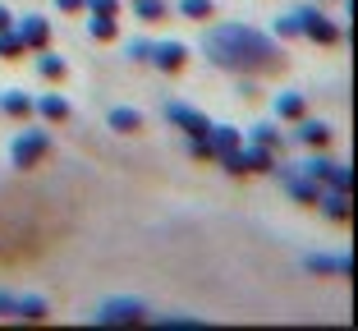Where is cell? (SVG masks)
<instances>
[{
  "instance_id": "12",
  "label": "cell",
  "mask_w": 358,
  "mask_h": 331,
  "mask_svg": "<svg viewBox=\"0 0 358 331\" xmlns=\"http://www.w3.org/2000/svg\"><path fill=\"white\" fill-rule=\"evenodd\" d=\"M299 125V143H303V148H327L331 143V125H322V120H294Z\"/></svg>"
},
{
  "instance_id": "13",
  "label": "cell",
  "mask_w": 358,
  "mask_h": 331,
  "mask_svg": "<svg viewBox=\"0 0 358 331\" xmlns=\"http://www.w3.org/2000/svg\"><path fill=\"white\" fill-rule=\"evenodd\" d=\"M0 111H5V115H14V120H23V115H32V97L19 92V87H10V92L0 97Z\"/></svg>"
},
{
  "instance_id": "22",
  "label": "cell",
  "mask_w": 358,
  "mask_h": 331,
  "mask_svg": "<svg viewBox=\"0 0 358 331\" xmlns=\"http://www.w3.org/2000/svg\"><path fill=\"white\" fill-rule=\"evenodd\" d=\"M46 313H51V304H46L42 295H28V300H19V318H28V322H42Z\"/></svg>"
},
{
  "instance_id": "18",
  "label": "cell",
  "mask_w": 358,
  "mask_h": 331,
  "mask_svg": "<svg viewBox=\"0 0 358 331\" xmlns=\"http://www.w3.org/2000/svg\"><path fill=\"white\" fill-rule=\"evenodd\" d=\"M87 32H92L96 42H115V37H120V23H115V14H92Z\"/></svg>"
},
{
  "instance_id": "4",
  "label": "cell",
  "mask_w": 358,
  "mask_h": 331,
  "mask_svg": "<svg viewBox=\"0 0 358 331\" xmlns=\"http://www.w3.org/2000/svg\"><path fill=\"white\" fill-rule=\"evenodd\" d=\"M299 19H303V37H313V42H322V46H336L340 37H345V28H340L336 19H327L322 10H299Z\"/></svg>"
},
{
  "instance_id": "27",
  "label": "cell",
  "mask_w": 358,
  "mask_h": 331,
  "mask_svg": "<svg viewBox=\"0 0 358 331\" xmlns=\"http://www.w3.org/2000/svg\"><path fill=\"white\" fill-rule=\"evenodd\" d=\"M83 10H92V14H115V19H120V0H83Z\"/></svg>"
},
{
  "instance_id": "1",
  "label": "cell",
  "mask_w": 358,
  "mask_h": 331,
  "mask_svg": "<svg viewBox=\"0 0 358 331\" xmlns=\"http://www.w3.org/2000/svg\"><path fill=\"white\" fill-rule=\"evenodd\" d=\"M202 51H207L211 64H221L230 74H257V69H275V64H280V46H275L266 32L248 28V23L211 28Z\"/></svg>"
},
{
  "instance_id": "10",
  "label": "cell",
  "mask_w": 358,
  "mask_h": 331,
  "mask_svg": "<svg viewBox=\"0 0 358 331\" xmlns=\"http://www.w3.org/2000/svg\"><path fill=\"white\" fill-rule=\"evenodd\" d=\"M32 111H37L42 120H51V125H60V120H69V115H74V111H69V101H64L60 92H46V97H37V101H32Z\"/></svg>"
},
{
  "instance_id": "11",
  "label": "cell",
  "mask_w": 358,
  "mask_h": 331,
  "mask_svg": "<svg viewBox=\"0 0 358 331\" xmlns=\"http://www.w3.org/2000/svg\"><path fill=\"white\" fill-rule=\"evenodd\" d=\"M285 189H289V198H294V203H303V207H313L317 198H322V189H317L313 175H285Z\"/></svg>"
},
{
  "instance_id": "8",
  "label": "cell",
  "mask_w": 358,
  "mask_h": 331,
  "mask_svg": "<svg viewBox=\"0 0 358 331\" xmlns=\"http://www.w3.org/2000/svg\"><path fill=\"white\" fill-rule=\"evenodd\" d=\"M166 115L175 120V125L184 129V134H189V139H207V134H211V120L202 115V111H193V106H170Z\"/></svg>"
},
{
  "instance_id": "3",
  "label": "cell",
  "mask_w": 358,
  "mask_h": 331,
  "mask_svg": "<svg viewBox=\"0 0 358 331\" xmlns=\"http://www.w3.org/2000/svg\"><path fill=\"white\" fill-rule=\"evenodd\" d=\"M101 327H134V322H148V309L138 300H106L101 313H96Z\"/></svg>"
},
{
  "instance_id": "21",
  "label": "cell",
  "mask_w": 358,
  "mask_h": 331,
  "mask_svg": "<svg viewBox=\"0 0 358 331\" xmlns=\"http://www.w3.org/2000/svg\"><path fill=\"white\" fill-rule=\"evenodd\" d=\"M23 51H28V42H23L19 32H14V28H0V55H5V60H19Z\"/></svg>"
},
{
  "instance_id": "25",
  "label": "cell",
  "mask_w": 358,
  "mask_h": 331,
  "mask_svg": "<svg viewBox=\"0 0 358 331\" xmlns=\"http://www.w3.org/2000/svg\"><path fill=\"white\" fill-rule=\"evenodd\" d=\"M275 37H303V19L299 14H280L275 19Z\"/></svg>"
},
{
  "instance_id": "6",
  "label": "cell",
  "mask_w": 358,
  "mask_h": 331,
  "mask_svg": "<svg viewBox=\"0 0 358 331\" xmlns=\"http://www.w3.org/2000/svg\"><path fill=\"white\" fill-rule=\"evenodd\" d=\"M148 60L157 64V69H166V74H179V69L189 64V46H184V42H157Z\"/></svg>"
},
{
  "instance_id": "32",
  "label": "cell",
  "mask_w": 358,
  "mask_h": 331,
  "mask_svg": "<svg viewBox=\"0 0 358 331\" xmlns=\"http://www.w3.org/2000/svg\"><path fill=\"white\" fill-rule=\"evenodd\" d=\"M0 28H14V14L5 10V5H0Z\"/></svg>"
},
{
  "instance_id": "24",
  "label": "cell",
  "mask_w": 358,
  "mask_h": 331,
  "mask_svg": "<svg viewBox=\"0 0 358 331\" xmlns=\"http://www.w3.org/2000/svg\"><path fill=\"white\" fill-rule=\"evenodd\" d=\"M179 14H184V19H211L216 5H211V0H179Z\"/></svg>"
},
{
  "instance_id": "30",
  "label": "cell",
  "mask_w": 358,
  "mask_h": 331,
  "mask_svg": "<svg viewBox=\"0 0 358 331\" xmlns=\"http://www.w3.org/2000/svg\"><path fill=\"white\" fill-rule=\"evenodd\" d=\"M152 55V42H129V60H148Z\"/></svg>"
},
{
  "instance_id": "19",
  "label": "cell",
  "mask_w": 358,
  "mask_h": 331,
  "mask_svg": "<svg viewBox=\"0 0 358 331\" xmlns=\"http://www.w3.org/2000/svg\"><path fill=\"white\" fill-rule=\"evenodd\" d=\"M243 171H275V157H271V148H257V143H253V148H248V152H243Z\"/></svg>"
},
{
  "instance_id": "28",
  "label": "cell",
  "mask_w": 358,
  "mask_h": 331,
  "mask_svg": "<svg viewBox=\"0 0 358 331\" xmlns=\"http://www.w3.org/2000/svg\"><path fill=\"white\" fill-rule=\"evenodd\" d=\"M189 152H193L198 161H216V148H211L207 139H189Z\"/></svg>"
},
{
  "instance_id": "2",
  "label": "cell",
  "mask_w": 358,
  "mask_h": 331,
  "mask_svg": "<svg viewBox=\"0 0 358 331\" xmlns=\"http://www.w3.org/2000/svg\"><path fill=\"white\" fill-rule=\"evenodd\" d=\"M46 157H51V139H46V129H28V134H19V139L10 143V161L19 166V171L42 166Z\"/></svg>"
},
{
  "instance_id": "20",
  "label": "cell",
  "mask_w": 358,
  "mask_h": 331,
  "mask_svg": "<svg viewBox=\"0 0 358 331\" xmlns=\"http://www.w3.org/2000/svg\"><path fill=\"white\" fill-rule=\"evenodd\" d=\"M37 74H42V78H51V83H60V78H64V74H69V64H64V60H60V55H51V51H42V55H37Z\"/></svg>"
},
{
  "instance_id": "9",
  "label": "cell",
  "mask_w": 358,
  "mask_h": 331,
  "mask_svg": "<svg viewBox=\"0 0 358 331\" xmlns=\"http://www.w3.org/2000/svg\"><path fill=\"white\" fill-rule=\"evenodd\" d=\"M303 272H313V276H349L354 262H349L345 253L340 258H303Z\"/></svg>"
},
{
  "instance_id": "7",
  "label": "cell",
  "mask_w": 358,
  "mask_h": 331,
  "mask_svg": "<svg viewBox=\"0 0 358 331\" xmlns=\"http://www.w3.org/2000/svg\"><path fill=\"white\" fill-rule=\"evenodd\" d=\"M19 37L28 42V51H46V46H51V23H46L42 14H23L19 19Z\"/></svg>"
},
{
  "instance_id": "17",
  "label": "cell",
  "mask_w": 358,
  "mask_h": 331,
  "mask_svg": "<svg viewBox=\"0 0 358 331\" xmlns=\"http://www.w3.org/2000/svg\"><path fill=\"white\" fill-rule=\"evenodd\" d=\"M322 203V212L331 216V221H349V193H340V189H331L327 198H317Z\"/></svg>"
},
{
  "instance_id": "26",
  "label": "cell",
  "mask_w": 358,
  "mask_h": 331,
  "mask_svg": "<svg viewBox=\"0 0 358 331\" xmlns=\"http://www.w3.org/2000/svg\"><path fill=\"white\" fill-rule=\"evenodd\" d=\"M253 143L257 148H280V129L275 125H253Z\"/></svg>"
},
{
  "instance_id": "16",
  "label": "cell",
  "mask_w": 358,
  "mask_h": 331,
  "mask_svg": "<svg viewBox=\"0 0 358 331\" xmlns=\"http://www.w3.org/2000/svg\"><path fill=\"white\" fill-rule=\"evenodd\" d=\"M207 143L216 148V157H221V152H234V148H239V129H230V125H211Z\"/></svg>"
},
{
  "instance_id": "31",
  "label": "cell",
  "mask_w": 358,
  "mask_h": 331,
  "mask_svg": "<svg viewBox=\"0 0 358 331\" xmlns=\"http://www.w3.org/2000/svg\"><path fill=\"white\" fill-rule=\"evenodd\" d=\"M55 5H60L64 14H83V0H55Z\"/></svg>"
},
{
  "instance_id": "15",
  "label": "cell",
  "mask_w": 358,
  "mask_h": 331,
  "mask_svg": "<svg viewBox=\"0 0 358 331\" xmlns=\"http://www.w3.org/2000/svg\"><path fill=\"white\" fill-rule=\"evenodd\" d=\"M106 120H110V129H120V134H138V129H143V115H138L134 106H115Z\"/></svg>"
},
{
  "instance_id": "14",
  "label": "cell",
  "mask_w": 358,
  "mask_h": 331,
  "mask_svg": "<svg viewBox=\"0 0 358 331\" xmlns=\"http://www.w3.org/2000/svg\"><path fill=\"white\" fill-rule=\"evenodd\" d=\"M275 115H280V120H303V115H308L303 92H280V101H275Z\"/></svg>"
},
{
  "instance_id": "23",
  "label": "cell",
  "mask_w": 358,
  "mask_h": 331,
  "mask_svg": "<svg viewBox=\"0 0 358 331\" xmlns=\"http://www.w3.org/2000/svg\"><path fill=\"white\" fill-rule=\"evenodd\" d=\"M134 14L143 23H157V19H166V0H134Z\"/></svg>"
},
{
  "instance_id": "5",
  "label": "cell",
  "mask_w": 358,
  "mask_h": 331,
  "mask_svg": "<svg viewBox=\"0 0 358 331\" xmlns=\"http://www.w3.org/2000/svg\"><path fill=\"white\" fill-rule=\"evenodd\" d=\"M303 175H313L317 184H331V189L349 193V166H340V161H331V157H313V161H303Z\"/></svg>"
},
{
  "instance_id": "29",
  "label": "cell",
  "mask_w": 358,
  "mask_h": 331,
  "mask_svg": "<svg viewBox=\"0 0 358 331\" xmlns=\"http://www.w3.org/2000/svg\"><path fill=\"white\" fill-rule=\"evenodd\" d=\"M10 313H19V295H10V290H0V318H10Z\"/></svg>"
}]
</instances>
